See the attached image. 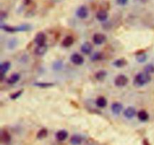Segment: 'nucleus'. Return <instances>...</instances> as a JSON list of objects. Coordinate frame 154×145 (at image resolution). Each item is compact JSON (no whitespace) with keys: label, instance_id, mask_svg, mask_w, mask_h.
<instances>
[{"label":"nucleus","instance_id":"6ab92c4d","mask_svg":"<svg viewBox=\"0 0 154 145\" xmlns=\"http://www.w3.org/2000/svg\"><path fill=\"white\" fill-rule=\"evenodd\" d=\"M20 75L17 73L13 74L11 77H9L8 79L7 80V83L8 84H14L20 81Z\"/></svg>","mask_w":154,"mask_h":145},{"label":"nucleus","instance_id":"0eeeda50","mask_svg":"<svg viewBox=\"0 0 154 145\" xmlns=\"http://www.w3.org/2000/svg\"><path fill=\"white\" fill-rule=\"evenodd\" d=\"M70 60L72 63H74L75 65H77V66H81L84 62V57L79 54H72L70 57Z\"/></svg>","mask_w":154,"mask_h":145},{"label":"nucleus","instance_id":"39448f33","mask_svg":"<svg viewBox=\"0 0 154 145\" xmlns=\"http://www.w3.org/2000/svg\"><path fill=\"white\" fill-rule=\"evenodd\" d=\"M46 40H47V37L46 35L45 34L42 32H38L36 34L35 37V42L37 45V46H40V45H46Z\"/></svg>","mask_w":154,"mask_h":145},{"label":"nucleus","instance_id":"393cba45","mask_svg":"<svg viewBox=\"0 0 154 145\" xmlns=\"http://www.w3.org/2000/svg\"><path fill=\"white\" fill-rule=\"evenodd\" d=\"M35 86L40 88H48V87H53L54 85L53 83H46V82H37L34 84Z\"/></svg>","mask_w":154,"mask_h":145},{"label":"nucleus","instance_id":"7c9ffc66","mask_svg":"<svg viewBox=\"0 0 154 145\" xmlns=\"http://www.w3.org/2000/svg\"><path fill=\"white\" fill-rule=\"evenodd\" d=\"M7 17H8V14L6 13V12L1 11V13H0V20L2 21L3 20L6 19Z\"/></svg>","mask_w":154,"mask_h":145},{"label":"nucleus","instance_id":"72a5a7b5","mask_svg":"<svg viewBox=\"0 0 154 145\" xmlns=\"http://www.w3.org/2000/svg\"><path fill=\"white\" fill-rule=\"evenodd\" d=\"M143 144L144 145H150V143L148 142V141H147V139L144 140V141H143Z\"/></svg>","mask_w":154,"mask_h":145},{"label":"nucleus","instance_id":"c756f323","mask_svg":"<svg viewBox=\"0 0 154 145\" xmlns=\"http://www.w3.org/2000/svg\"><path fill=\"white\" fill-rule=\"evenodd\" d=\"M23 92V90H19V91L16 92V93H12V94L10 96V99H12V100H15V99H17V98H19L20 96L22 95Z\"/></svg>","mask_w":154,"mask_h":145},{"label":"nucleus","instance_id":"2eb2a0df","mask_svg":"<svg viewBox=\"0 0 154 145\" xmlns=\"http://www.w3.org/2000/svg\"><path fill=\"white\" fill-rule=\"evenodd\" d=\"M11 140V135L7 132V131L2 130L1 132V141L2 142L5 143V144H8L9 143Z\"/></svg>","mask_w":154,"mask_h":145},{"label":"nucleus","instance_id":"a878e982","mask_svg":"<svg viewBox=\"0 0 154 145\" xmlns=\"http://www.w3.org/2000/svg\"><path fill=\"white\" fill-rule=\"evenodd\" d=\"M144 72L147 74H152L154 73V65L153 64H148L144 67Z\"/></svg>","mask_w":154,"mask_h":145},{"label":"nucleus","instance_id":"9b49d317","mask_svg":"<svg viewBox=\"0 0 154 145\" xmlns=\"http://www.w3.org/2000/svg\"><path fill=\"white\" fill-rule=\"evenodd\" d=\"M123 114H124L125 117H126L127 119H132L136 114V110L133 107H129L125 110Z\"/></svg>","mask_w":154,"mask_h":145},{"label":"nucleus","instance_id":"f257e3e1","mask_svg":"<svg viewBox=\"0 0 154 145\" xmlns=\"http://www.w3.org/2000/svg\"><path fill=\"white\" fill-rule=\"evenodd\" d=\"M151 81V77L146 72H141L135 77L133 81L134 85L136 87H143Z\"/></svg>","mask_w":154,"mask_h":145},{"label":"nucleus","instance_id":"473e14b6","mask_svg":"<svg viewBox=\"0 0 154 145\" xmlns=\"http://www.w3.org/2000/svg\"><path fill=\"white\" fill-rule=\"evenodd\" d=\"M23 2H24V5H29L30 2H31V0H23Z\"/></svg>","mask_w":154,"mask_h":145},{"label":"nucleus","instance_id":"cd10ccee","mask_svg":"<svg viewBox=\"0 0 154 145\" xmlns=\"http://www.w3.org/2000/svg\"><path fill=\"white\" fill-rule=\"evenodd\" d=\"M102 59V54L100 52L95 53L91 57L92 61H98V60H101Z\"/></svg>","mask_w":154,"mask_h":145},{"label":"nucleus","instance_id":"20e7f679","mask_svg":"<svg viewBox=\"0 0 154 145\" xmlns=\"http://www.w3.org/2000/svg\"><path fill=\"white\" fill-rule=\"evenodd\" d=\"M76 15L80 19H86L89 15L88 8L85 5L80 6L76 11Z\"/></svg>","mask_w":154,"mask_h":145},{"label":"nucleus","instance_id":"f3484780","mask_svg":"<svg viewBox=\"0 0 154 145\" xmlns=\"http://www.w3.org/2000/svg\"><path fill=\"white\" fill-rule=\"evenodd\" d=\"M127 60H125L124 58H120L115 60V61L113 63V66H114L117 68H123L124 67V66H126V65H127Z\"/></svg>","mask_w":154,"mask_h":145},{"label":"nucleus","instance_id":"9d476101","mask_svg":"<svg viewBox=\"0 0 154 145\" xmlns=\"http://www.w3.org/2000/svg\"><path fill=\"white\" fill-rule=\"evenodd\" d=\"M81 52L84 53V54H90L93 51V46H92L90 42H84L82 45H81Z\"/></svg>","mask_w":154,"mask_h":145},{"label":"nucleus","instance_id":"c85d7f7f","mask_svg":"<svg viewBox=\"0 0 154 145\" xmlns=\"http://www.w3.org/2000/svg\"><path fill=\"white\" fill-rule=\"evenodd\" d=\"M17 39H11V40H10L8 42V47L9 49H14V48H15V47L17 46Z\"/></svg>","mask_w":154,"mask_h":145},{"label":"nucleus","instance_id":"a211bd4d","mask_svg":"<svg viewBox=\"0 0 154 145\" xmlns=\"http://www.w3.org/2000/svg\"><path fill=\"white\" fill-rule=\"evenodd\" d=\"M96 104L99 108H103L107 106L108 102H107V99H105V97H103V96H100V97H99L97 99H96Z\"/></svg>","mask_w":154,"mask_h":145},{"label":"nucleus","instance_id":"aec40b11","mask_svg":"<svg viewBox=\"0 0 154 145\" xmlns=\"http://www.w3.org/2000/svg\"><path fill=\"white\" fill-rule=\"evenodd\" d=\"M138 117L140 121L146 122L149 120V114L147 111L142 110L138 113Z\"/></svg>","mask_w":154,"mask_h":145},{"label":"nucleus","instance_id":"f03ea898","mask_svg":"<svg viewBox=\"0 0 154 145\" xmlns=\"http://www.w3.org/2000/svg\"><path fill=\"white\" fill-rule=\"evenodd\" d=\"M0 28L8 32H26L31 29L32 26L29 24H23V25L17 26H11L8 25L1 24Z\"/></svg>","mask_w":154,"mask_h":145},{"label":"nucleus","instance_id":"412c9836","mask_svg":"<svg viewBox=\"0 0 154 145\" xmlns=\"http://www.w3.org/2000/svg\"><path fill=\"white\" fill-rule=\"evenodd\" d=\"M82 141H83L82 138H81L80 135H73V136L71 138V140H70L71 144L73 145H80L81 143H82Z\"/></svg>","mask_w":154,"mask_h":145},{"label":"nucleus","instance_id":"7ed1b4c3","mask_svg":"<svg viewBox=\"0 0 154 145\" xmlns=\"http://www.w3.org/2000/svg\"><path fill=\"white\" fill-rule=\"evenodd\" d=\"M129 82V79L127 77L124 75H120L116 77L114 80V84L118 87H125Z\"/></svg>","mask_w":154,"mask_h":145},{"label":"nucleus","instance_id":"1a4fd4ad","mask_svg":"<svg viewBox=\"0 0 154 145\" xmlns=\"http://www.w3.org/2000/svg\"><path fill=\"white\" fill-rule=\"evenodd\" d=\"M123 106L122 104L119 103V102H114L111 105V111L113 112V114H116V115H118L121 113V111H123Z\"/></svg>","mask_w":154,"mask_h":145},{"label":"nucleus","instance_id":"bb28decb","mask_svg":"<svg viewBox=\"0 0 154 145\" xmlns=\"http://www.w3.org/2000/svg\"><path fill=\"white\" fill-rule=\"evenodd\" d=\"M63 62L60 61V60H57V61H56L55 63H54V65H53V69L56 71L60 70V69H62V68H63Z\"/></svg>","mask_w":154,"mask_h":145},{"label":"nucleus","instance_id":"dca6fc26","mask_svg":"<svg viewBox=\"0 0 154 145\" xmlns=\"http://www.w3.org/2000/svg\"><path fill=\"white\" fill-rule=\"evenodd\" d=\"M74 44V39L72 36L68 35L63 39V42H62V45L65 48H69L70 46H72Z\"/></svg>","mask_w":154,"mask_h":145},{"label":"nucleus","instance_id":"4468645a","mask_svg":"<svg viewBox=\"0 0 154 145\" xmlns=\"http://www.w3.org/2000/svg\"><path fill=\"white\" fill-rule=\"evenodd\" d=\"M68 136H69V133L66 130H60L56 134V138L60 141H65L68 138Z\"/></svg>","mask_w":154,"mask_h":145},{"label":"nucleus","instance_id":"6e6552de","mask_svg":"<svg viewBox=\"0 0 154 145\" xmlns=\"http://www.w3.org/2000/svg\"><path fill=\"white\" fill-rule=\"evenodd\" d=\"M96 19L99 21H100V22H105V21L108 19V12H107V11L102 9V10L98 11L97 13H96Z\"/></svg>","mask_w":154,"mask_h":145},{"label":"nucleus","instance_id":"5701e85b","mask_svg":"<svg viewBox=\"0 0 154 145\" xmlns=\"http://www.w3.org/2000/svg\"><path fill=\"white\" fill-rule=\"evenodd\" d=\"M48 135V131L46 129H42L38 131L37 133V138L38 139H43L45 138Z\"/></svg>","mask_w":154,"mask_h":145},{"label":"nucleus","instance_id":"423d86ee","mask_svg":"<svg viewBox=\"0 0 154 145\" xmlns=\"http://www.w3.org/2000/svg\"><path fill=\"white\" fill-rule=\"evenodd\" d=\"M107 40L106 36L102 33H96L93 37V41L95 45H100L105 43Z\"/></svg>","mask_w":154,"mask_h":145},{"label":"nucleus","instance_id":"b1692460","mask_svg":"<svg viewBox=\"0 0 154 145\" xmlns=\"http://www.w3.org/2000/svg\"><path fill=\"white\" fill-rule=\"evenodd\" d=\"M147 56L145 53H140V54H137L136 56V60L140 63H143L147 60Z\"/></svg>","mask_w":154,"mask_h":145},{"label":"nucleus","instance_id":"ddd939ff","mask_svg":"<svg viewBox=\"0 0 154 145\" xmlns=\"http://www.w3.org/2000/svg\"><path fill=\"white\" fill-rule=\"evenodd\" d=\"M11 68V63L8 61L3 62L0 64V74L5 75Z\"/></svg>","mask_w":154,"mask_h":145},{"label":"nucleus","instance_id":"2f4dec72","mask_svg":"<svg viewBox=\"0 0 154 145\" xmlns=\"http://www.w3.org/2000/svg\"><path fill=\"white\" fill-rule=\"evenodd\" d=\"M129 0H117V3L119 5H125L127 4Z\"/></svg>","mask_w":154,"mask_h":145},{"label":"nucleus","instance_id":"4be33fe9","mask_svg":"<svg viewBox=\"0 0 154 145\" xmlns=\"http://www.w3.org/2000/svg\"><path fill=\"white\" fill-rule=\"evenodd\" d=\"M107 76V72L105 70H100L98 72H96V75H95V78L97 81H102L106 78Z\"/></svg>","mask_w":154,"mask_h":145},{"label":"nucleus","instance_id":"f8f14e48","mask_svg":"<svg viewBox=\"0 0 154 145\" xmlns=\"http://www.w3.org/2000/svg\"><path fill=\"white\" fill-rule=\"evenodd\" d=\"M48 50V47L47 45L37 46L35 49V54L38 56H43L46 54Z\"/></svg>","mask_w":154,"mask_h":145}]
</instances>
